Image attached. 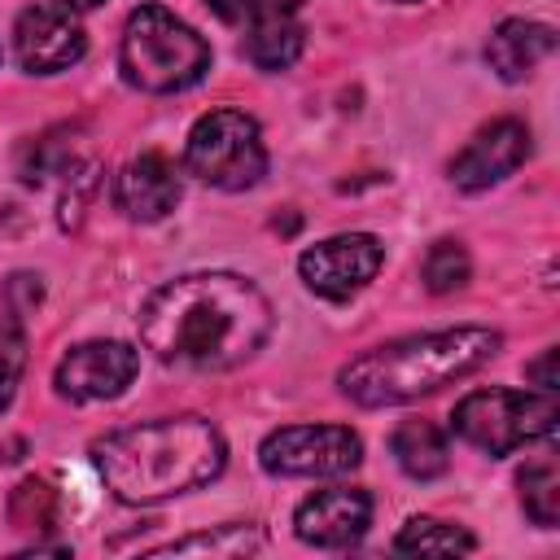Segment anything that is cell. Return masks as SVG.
<instances>
[{
    "instance_id": "21",
    "label": "cell",
    "mask_w": 560,
    "mask_h": 560,
    "mask_svg": "<svg viewBox=\"0 0 560 560\" xmlns=\"http://www.w3.org/2000/svg\"><path fill=\"white\" fill-rule=\"evenodd\" d=\"M468 276H472V258L459 241H433L429 245V254L420 262V280L429 293H455L468 284Z\"/></svg>"
},
{
    "instance_id": "17",
    "label": "cell",
    "mask_w": 560,
    "mask_h": 560,
    "mask_svg": "<svg viewBox=\"0 0 560 560\" xmlns=\"http://www.w3.org/2000/svg\"><path fill=\"white\" fill-rule=\"evenodd\" d=\"M394 551H402V556H468V551H477V538L464 525L411 516L402 525V534L394 538Z\"/></svg>"
},
{
    "instance_id": "23",
    "label": "cell",
    "mask_w": 560,
    "mask_h": 560,
    "mask_svg": "<svg viewBox=\"0 0 560 560\" xmlns=\"http://www.w3.org/2000/svg\"><path fill=\"white\" fill-rule=\"evenodd\" d=\"M556 354H560V350H556V346H547V350L525 368V376H529L538 389H547V394H556V385H560V381H556Z\"/></svg>"
},
{
    "instance_id": "15",
    "label": "cell",
    "mask_w": 560,
    "mask_h": 560,
    "mask_svg": "<svg viewBox=\"0 0 560 560\" xmlns=\"http://www.w3.org/2000/svg\"><path fill=\"white\" fill-rule=\"evenodd\" d=\"M556 52V31L529 18H508L494 26V35L486 39V61L503 83H521L534 74L538 61H547Z\"/></svg>"
},
{
    "instance_id": "18",
    "label": "cell",
    "mask_w": 560,
    "mask_h": 560,
    "mask_svg": "<svg viewBox=\"0 0 560 560\" xmlns=\"http://www.w3.org/2000/svg\"><path fill=\"white\" fill-rule=\"evenodd\" d=\"M9 521L26 534H48L61 521V494L48 477H22L9 494Z\"/></svg>"
},
{
    "instance_id": "20",
    "label": "cell",
    "mask_w": 560,
    "mask_h": 560,
    "mask_svg": "<svg viewBox=\"0 0 560 560\" xmlns=\"http://www.w3.org/2000/svg\"><path fill=\"white\" fill-rule=\"evenodd\" d=\"M188 551H210V556H249V551H262V529H258V525H219V529H201V534L175 538V542L158 547L153 556H188Z\"/></svg>"
},
{
    "instance_id": "25",
    "label": "cell",
    "mask_w": 560,
    "mask_h": 560,
    "mask_svg": "<svg viewBox=\"0 0 560 560\" xmlns=\"http://www.w3.org/2000/svg\"><path fill=\"white\" fill-rule=\"evenodd\" d=\"M52 4H61V9H70V13H88V9H96V4H105V0H52Z\"/></svg>"
},
{
    "instance_id": "4",
    "label": "cell",
    "mask_w": 560,
    "mask_h": 560,
    "mask_svg": "<svg viewBox=\"0 0 560 560\" xmlns=\"http://www.w3.org/2000/svg\"><path fill=\"white\" fill-rule=\"evenodd\" d=\"M210 61H214L210 44L166 4L131 9L122 39H118V70L131 88L153 92V96L184 92L206 79Z\"/></svg>"
},
{
    "instance_id": "3",
    "label": "cell",
    "mask_w": 560,
    "mask_h": 560,
    "mask_svg": "<svg viewBox=\"0 0 560 560\" xmlns=\"http://www.w3.org/2000/svg\"><path fill=\"white\" fill-rule=\"evenodd\" d=\"M499 346L503 337L481 324L416 332V337H398L363 350L337 372V385L359 407H398V402L438 394L442 385H455L459 376L486 368L499 354Z\"/></svg>"
},
{
    "instance_id": "13",
    "label": "cell",
    "mask_w": 560,
    "mask_h": 560,
    "mask_svg": "<svg viewBox=\"0 0 560 560\" xmlns=\"http://www.w3.org/2000/svg\"><path fill=\"white\" fill-rule=\"evenodd\" d=\"M306 0H249L245 13V57L249 66L276 74L289 70L302 48H306V31L298 22Z\"/></svg>"
},
{
    "instance_id": "9",
    "label": "cell",
    "mask_w": 560,
    "mask_h": 560,
    "mask_svg": "<svg viewBox=\"0 0 560 560\" xmlns=\"http://www.w3.org/2000/svg\"><path fill=\"white\" fill-rule=\"evenodd\" d=\"M140 372V350L127 341H83L70 346L52 372V385L66 402H105L118 398Z\"/></svg>"
},
{
    "instance_id": "5",
    "label": "cell",
    "mask_w": 560,
    "mask_h": 560,
    "mask_svg": "<svg viewBox=\"0 0 560 560\" xmlns=\"http://www.w3.org/2000/svg\"><path fill=\"white\" fill-rule=\"evenodd\" d=\"M560 424V402L547 389H472L455 402L451 411V429L486 451V455H512L529 442L551 438Z\"/></svg>"
},
{
    "instance_id": "11",
    "label": "cell",
    "mask_w": 560,
    "mask_h": 560,
    "mask_svg": "<svg viewBox=\"0 0 560 560\" xmlns=\"http://www.w3.org/2000/svg\"><path fill=\"white\" fill-rule=\"evenodd\" d=\"M525 158H529V127L521 118H494L451 158V184L464 192H486L503 184L512 171H521Z\"/></svg>"
},
{
    "instance_id": "10",
    "label": "cell",
    "mask_w": 560,
    "mask_h": 560,
    "mask_svg": "<svg viewBox=\"0 0 560 560\" xmlns=\"http://www.w3.org/2000/svg\"><path fill=\"white\" fill-rule=\"evenodd\" d=\"M13 52H18L26 74H61V70L83 61L88 35H83V26L74 22L70 9L48 0V4H31V9L18 13Z\"/></svg>"
},
{
    "instance_id": "19",
    "label": "cell",
    "mask_w": 560,
    "mask_h": 560,
    "mask_svg": "<svg viewBox=\"0 0 560 560\" xmlns=\"http://www.w3.org/2000/svg\"><path fill=\"white\" fill-rule=\"evenodd\" d=\"M516 486H521L525 516L542 529H556V521H560V472H556V464L551 459H529L516 472Z\"/></svg>"
},
{
    "instance_id": "24",
    "label": "cell",
    "mask_w": 560,
    "mask_h": 560,
    "mask_svg": "<svg viewBox=\"0 0 560 560\" xmlns=\"http://www.w3.org/2000/svg\"><path fill=\"white\" fill-rule=\"evenodd\" d=\"M206 9H210L219 22L236 26V22H245V13H249V0H206Z\"/></svg>"
},
{
    "instance_id": "12",
    "label": "cell",
    "mask_w": 560,
    "mask_h": 560,
    "mask_svg": "<svg viewBox=\"0 0 560 560\" xmlns=\"http://www.w3.org/2000/svg\"><path fill=\"white\" fill-rule=\"evenodd\" d=\"M372 525V494L359 486H328L293 508V534L306 547H354Z\"/></svg>"
},
{
    "instance_id": "6",
    "label": "cell",
    "mask_w": 560,
    "mask_h": 560,
    "mask_svg": "<svg viewBox=\"0 0 560 560\" xmlns=\"http://www.w3.org/2000/svg\"><path fill=\"white\" fill-rule=\"evenodd\" d=\"M184 166L219 192H245L267 175V144L245 109H210L184 140Z\"/></svg>"
},
{
    "instance_id": "14",
    "label": "cell",
    "mask_w": 560,
    "mask_h": 560,
    "mask_svg": "<svg viewBox=\"0 0 560 560\" xmlns=\"http://www.w3.org/2000/svg\"><path fill=\"white\" fill-rule=\"evenodd\" d=\"M179 192H184L179 166H175L166 153H158V149L131 158V162L122 166V175H118V188H114L118 210H122L127 219H136V223H158V219H166V214L179 206Z\"/></svg>"
},
{
    "instance_id": "16",
    "label": "cell",
    "mask_w": 560,
    "mask_h": 560,
    "mask_svg": "<svg viewBox=\"0 0 560 560\" xmlns=\"http://www.w3.org/2000/svg\"><path fill=\"white\" fill-rule=\"evenodd\" d=\"M389 455L394 464L411 477V481H433L451 468V446H446V433L433 424V420H402L394 433H389Z\"/></svg>"
},
{
    "instance_id": "7",
    "label": "cell",
    "mask_w": 560,
    "mask_h": 560,
    "mask_svg": "<svg viewBox=\"0 0 560 560\" xmlns=\"http://www.w3.org/2000/svg\"><path fill=\"white\" fill-rule=\"evenodd\" d=\"M363 442L346 424H284L258 446V464L271 477H341L359 468Z\"/></svg>"
},
{
    "instance_id": "27",
    "label": "cell",
    "mask_w": 560,
    "mask_h": 560,
    "mask_svg": "<svg viewBox=\"0 0 560 560\" xmlns=\"http://www.w3.org/2000/svg\"><path fill=\"white\" fill-rule=\"evenodd\" d=\"M0 61H4V52H0Z\"/></svg>"
},
{
    "instance_id": "22",
    "label": "cell",
    "mask_w": 560,
    "mask_h": 560,
    "mask_svg": "<svg viewBox=\"0 0 560 560\" xmlns=\"http://www.w3.org/2000/svg\"><path fill=\"white\" fill-rule=\"evenodd\" d=\"M22 372H26V332H22L18 315H9V319H0V411L13 402Z\"/></svg>"
},
{
    "instance_id": "8",
    "label": "cell",
    "mask_w": 560,
    "mask_h": 560,
    "mask_svg": "<svg viewBox=\"0 0 560 560\" xmlns=\"http://www.w3.org/2000/svg\"><path fill=\"white\" fill-rule=\"evenodd\" d=\"M381 262H385V245L372 232H341V236H328V241L302 249L298 276L315 298L346 302L376 280Z\"/></svg>"
},
{
    "instance_id": "1",
    "label": "cell",
    "mask_w": 560,
    "mask_h": 560,
    "mask_svg": "<svg viewBox=\"0 0 560 560\" xmlns=\"http://www.w3.org/2000/svg\"><path fill=\"white\" fill-rule=\"evenodd\" d=\"M140 341L166 368L223 372L262 350L271 302L236 271H192L158 284L140 302Z\"/></svg>"
},
{
    "instance_id": "26",
    "label": "cell",
    "mask_w": 560,
    "mask_h": 560,
    "mask_svg": "<svg viewBox=\"0 0 560 560\" xmlns=\"http://www.w3.org/2000/svg\"><path fill=\"white\" fill-rule=\"evenodd\" d=\"M394 4H416V0H394Z\"/></svg>"
},
{
    "instance_id": "2",
    "label": "cell",
    "mask_w": 560,
    "mask_h": 560,
    "mask_svg": "<svg viewBox=\"0 0 560 560\" xmlns=\"http://www.w3.org/2000/svg\"><path fill=\"white\" fill-rule=\"evenodd\" d=\"M88 455L118 503L144 508L214 481L228 464V442L206 416H162L96 438Z\"/></svg>"
}]
</instances>
